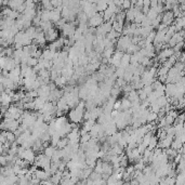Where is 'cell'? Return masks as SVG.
I'll return each instance as SVG.
<instances>
[{
    "label": "cell",
    "mask_w": 185,
    "mask_h": 185,
    "mask_svg": "<svg viewBox=\"0 0 185 185\" xmlns=\"http://www.w3.org/2000/svg\"><path fill=\"white\" fill-rule=\"evenodd\" d=\"M157 16H158V13L155 11L154 9H152V8H149L148 12L145 14V17L147 19L148 21H151V22H152V21H154Z\"/></svg>",
    "instance_id": "484cf974"
},
{
    "label": "cell",
    "mask_w": 185,
    "mask_h": 185,
    "mask_svg": "<svg viewBox=\"0 0 185 185\" xmlns=\"http://www.w3.org/2000/svg\"><path fill=\"white\" fill-rule=\"evenodd\" d=\"M15 185H17V184H15Z\"/></svg>",
    "instance_id": "c3c4849f"
},
{
    "label": "cell",
    "mask_w": 185,
    "mask_h": 185,
    "mask_svg": "<svg viewBox=\"0 0 185 185\" xmlns=\"http://www.w3.org/2000/svg\"><path fill=\"white\" fill-rule=\"evenodd\" d=\"M12 103V97L7 94L6 92H2L1 93V97H0V105L3 106H10V104Z\"/></svg>",
    "instance_id": "7c38bea8"
},
{
    "label": "cell",
    "mask_w": 185,
    "mask_h": 185,
    "mask_svg": "<svg viewBox=\"0 0 185 185\" xmlns=\"http://www.w3.org/2000/svg\"><path fill=\"white\" fill-rule=\"evenodd\" d=\"M120 104H121V102L120 101H115V103H114V109L115 111H118L120 108Z\"/></svg>",
    "instance_id": "b9f144b4"
},
{
    "label": "cell",
    "mask_w": 185,
    "mask_h": 185,
    "mask_svg": "<svg viewBox=\"0 0 185 185\" xmlns=\"http://www.w3.org/2000/svg\"><path fill=\"white\" fill-rule=\"evenodd\" d=\"M173 21H174V16H173L172 11H165L161 14V23L167 26V27L172 25V24H173Z\"/></svg>",
    "instance_id": "8992f818"
},
{
    "label": "cell",
    "mask_w": 185,
    "mask_h": 185,
    "mask_svg": "<svg viewBox=\"0 0 185 185\" xmlns=\"http://www.w3.org/2000/svg\"><path fill=\"white\" fill-rule=\"evenodd\" d=\"M158 137H156V135H153L151 139V141H149V143H148V146H147V149H149V151H153V149H155V148L157 147V145H158Z\"/></svg>",
    "instance_id": "44dd1931"
},
{
    "label": "cell",
    "mask_w": 185,
    "mask_h": 185,
    "mask_svg": "<svg viewBox=\"0 0 185 185\" xmlns=\"http://www.w3.org/2000/svg\"><path fill=\"white\" fill-rule=\"evenodd\" d=\"M149 4H151V0H143V7L149 8Z\"/></svg>",
    "instance_id": "ee69618b"
},
{
    "label": "cell",
    "mask_w": 185,
    "mask_h": 185,
    "mask_svg": "<svg viewBox=\"0 0 185 185\" xmlns=\"http://www.w3.org/2000/svg\"><path fill=\"white\" fill-rule=\"evenodd\" d=\"M53 83H54L55 85H56V87H64V85H65L66 83H67V78L64 77V76H62V75H61V76H59V77H57L56 79L54 80Z\"/></svg>",
    "instance_id": "ffe728a7"
},
{
    "label": "cell",
    "mask_w": 185,
    "mask_h": 185,
    "mask_svg": "<svg viewBox=\"0 0 185 185\" xmlns=\"http://www.w3.org/2000/svg\"><path fill=\"white\" fill-rule=\"evenodd\" d=\"M8 166V161L4 155H0V167H7Z\"/></svg>",
    "instance_id": "8d00e7d4"
},
{
    "label": "cell",
    "mask_w": 185,
    "mask_h": 185,
    "mask_svg": "<svg viewBox=\"0 0 185 185\" xmlns=\"http://www.w3.org/2000/svg\"><path fill=\"white\" fill-rule=\"evenodd\" d=\"M154 30V28L152 26H148V27H142V34H141V38L145 39L148 35L151 34L152 31Z\"/></svg>",
    "instance_id": "f1b7e54d"
},
{
    "label": "cell",
    "mask_w": 185,
    "mask_h": 185,
    "mask_svg": "<svg viewBox=\"0 0 185 185\" xmlns=\"http://www.w3.org/2000/svg\"><path fill=\"white\" fill-rule=\"evenodd\" d=\"M94 125H95V121H94V120H91V119L87 120V121H85V123L82 125V130H85L87 133H89Z\"/></svg>",
    "instance_id": "7402d4cb"
},
{
    "label": "cell",
    "mask_w": 185,
    "mask_h": 185,
    "mask_svg": "<svg viewBox=\"0 0 185 185\" xmlns=\"http://www.w3.org/2000/svg\"><path fill=\"white\" fill-rule=\"evenodd\" d=\"M55 151H56V147H54V146H52V145H49L43 149V155L51 159L52 155L54 154V152Z\"/></svg>",
    "instance_id": "d6986e66"
},
{
    "label": "cell",
    "mask_w": 185,
    "mask_h": 185,
    "mask_svg": "<svg viewBox=\"0 0 185 185\" xmlns=\"http://www.w3.org/2000/svg\"><path fill=\"white\" fill-rule=\"evenodd\" d=\"M130 55L131 54H128V53H123V57L120 59V65L119 67H123V68L126 69V67L130 64Z\"/></svg>",
    "instance_id": "5bb4252c"
},
{
    "label": "cell",
    "mask_w": 185,
    "mask_h": 185,
    "mask_svg": "<svg viewBox=\"0 0 185 185\" xmlns=\"http://www.w3.org/2000/svg\"><path fill=\"white\" fill-rule=\"evenodd\" d=\"M61 19H62V16H61L60 12H57L56 10L50 11V22H51L52 24H56Z\"/></svg>",
    "instance_id": "4fadbf2b"
},
{
    "label": "cell",
    "mask_w": 185,
    "mask_h": 185,
    "mask_svg": "<svg viewBox=\"0 0 185 185\" xmlns=\"http://www.w3.org/2000/svg\"><path fill=\"white\" fill-rule=\"evenodd\" d=\"M1 119H2V115H1V113H0V123H1Z\"/></svg>",
    "instance_id": "f6af8a7d"
},
{
    "label": "cell",
    "mask_w": 185,
    "mask_h": 185,
    "mask_svg": "<svg viewBox=\"0 0 185 185\" xmlns=\"http://www.w3.org/2000/svg\"><path fill=\"white\" fill-rule=\"evenodd\" d=\"M0 97H1V93H0Z\"/></svg>",
    "instance_id": "7dc6e473"
},
{
    "label": "cell",
    "mask_w": 185,
    "mask_h": 185,
    "mask_svg": "<svg viewBox=\"0 0 185 185\" xmlns=\"http://www.w3.org/2000/svg\"><path fill=\"white\" fill-rule=\"evenodd\" d=\"M65 169H66V162L60 161V163H59V171L63 172V171H65Z\"/></svg>",
    "instance_id": "ab89813d"
},
{
    "label": "cell",
    "mask_w": 185,
    "mask_h": 185,
    "mask_svg": "<svg viewBox=\"0 0 185 185\" xmlns=\"http://www.w3.org/2000/svg\"><path fill=\"white\" fill-rule=\"evenodd\" d=\"M183 146V142L181 141L180 139H178V137H174V140L172 141V143H171V146L170 148H172V149H174V151H179L180 148Z\"/></svg>",
    "instance_id": "ac0fdd59"
},
{
    "label": "cell",
    "mask_w": 185,
    "mask_h": 185,
    "mask_svg": "<svg viewBox=\"0 0 185 185\" xmlns=\"http://www.w3.org/2000/svg\"><path fill=\"white\" fill-rule=\"evenodd\" d=\"M131 1H129V0H125V1H123V4H121V10H125V11H127V10H129V9L131 8Z\"/></svg>",
    "instance_id": "e575fe53"
},
{
    "label": "cell",
    "mask_w": 185,
    "mask_h": 185,
    "mask_svg": "<svg viewBox=\"0 0 185 185\" xmlns=\"http://www.w3.org/2000/svg\"><path fill=\"white\" fill-rule=\"evenodd\" d=\"M103 23H104V21H103L102 13H97V14L93 15L92 17L88 19V24L91 28H97Z\"/></svg>",
    "instance_id": "277c9868"
},
{
    "label": "cell",
    "mask_w": 185,
    "mask_h": 185,
    "mask_svg": "<svg viewBox=\"0 0 185 185\" xmlns=\"http://www.w3.org/2000/svg\"><path fill=\"white\" fill-rule=\"evenodd\" d=\"M158 81L159 82H161V83H163V82H166V80H167V75H163V76H158Z\"/></svg>",
    "instance_id": "7bdbcfd3"
},
{
    "label": "cell",
    "mask_w": 185,
    "mask_h": 185,
    "mask_svg": "<svg viewBox=\"0 0 185 185\" xmlns=\"http://www.w3.org/2000/svg\"><path fill=\"white\" fill-rule=\"evenodd\" d=\"M38 63V60H36L35 57H29L28 60H27V62H26V65L28 66V67H30V68H33V67H35V66L37 65Z\"/></svg>",
    "instance_id": "1f68e13d"
},
{
    "label": "cell",
    "mask_w": 185,
    "mask_h": 185,
    "mask_svg": "<svg viewBox=\"0 0 185 185\" xmlns=\"http://www.w3.org/2000/svg\"><path fill=\"white\" fill-rule=\"evenodd\" d=\"M114 54V48H109V49H104L103 51V57L106 60H109Z\"/></svg>",
    "instance_id": "f546056e"
},
{
    "label": "cell",
    "mask_w": 185,
    "mask_h": 185,
    "mask_svg": "<svg viewBox=\"0 0 185 185\" xmlns=\"http://www.w3.org/2000/svg\"><path fill=\"white\" fill-rule=\"evenodd\" d=\"M23 3H24V1H22V0H12V1H9L8 2V8L16 11L17 9L20 8Z\"/></svg>",
    "instance_id": "2e32d148"
},
{
    "label": "cell",
    "mask_w": 185,
    "mask_h": 185,
    "mask_svg": "<svg viewBox=\"0 0 185 185\" xmlns=\"http://www.w3.org/2000/svg\"><path fill=\"white\" fill-rule=\"evenodd\" d=\"M67 144H68V140H67V137H61L60 139V141L57 142V144H56V149H64V148L67 146Z\"/></svg>",
    "instance_id": "cb8c5ba5"
},
{
    "label": "cell",
    "mask_w": 185,
    "mask_h": 185,
    "mask_svg": "<svg viewBox=\"0 0 185 185\" xmlns=\"http://www.w3.org/2000/svg\"><path fill=\"white\" fill-rule=\"evenodd\" d=\"M45 37H46V41H48L50 43L53 42V41H55L59 38V30L55 29L54 27H52V28H50L49 30H47L45 33Z\"/></svg>",
    "instance_id": "52a82bcc"
},
{
    "label": "cell",
    "mask_w": 185,
    "mask_h": 185,
    "mask_svg": "<svg viewBox=\"0 0 185 185\" xmlns=\"http://www.w3.org/2000/svg\"><path fill=\"white\" fill-rule=\"evenodd\" d=\"M131 45V37L128 36H120L117 40V51L120 52H126V50L128 49V47Z\"/></svg>",
    "instance_id": "7a4b0ae2"
},
{
    "label": "cell",
    "mask_w": 185,
    "mask_h": 185,
    "mask_svg": "<svg viewBox=\"0 0 185 185\" xmlns=\"http://www.w3.org/2000/svg\"><path fill=\"white\" fill-rule=\"evenodd\" d=\"M169 68L165 66H160L159 69H157V76H163V75H168Z\"/></svg>",
    "instance_id": "d6a6232c"
},
{
    "label": "cell",
    "mask_w": 185,
    "mask_h": 185,
    "mask_svg": "<svg viewBox=\"0 0 185 185\" xmlns=\"http://www.w3.org/2000/svg\"><path fill=\"white\" fill-rule=\"evenodd\" d=\"M62 97H63V90H60V89L56 88L55 90H53V91L50 92L49 97H48V102L56 103Z\"/></svg>",
    "instance_id": "ba28073f"
},
{
    "label": "cell",
    "mask_w": 185,
    "mask_h": 185,
    "mask_svg": "<svg viewBox=\"0 0 185 185\" xmlns=\"http://www.w3.org/2000/svg\"><path fill=\"white\" fill-rule=\"evenodd\" d=\"M173 139H174V137H170V135H167V137H166V139L161 140L160 142H158V145H157V147L161 148L162 151H163V149H167V148H170L171 143H172Z\"/></svg>",
    "instance_id": "9c48e42d"
},
{
    "label": "cell",
    "mask_w": 185,
    "mask_h": 185,
    "mask_svg": "<svg viewBox=\"0 0 185 185\" xmlns=\"http://www.w3.org/2000/svg\"><path fill=\"white\" fill-rule=\"evenodd\" d=\"M35 158H36V153H35L31 148H29V149H25V151L23 152L22 156H21V159H23L24 161L28 162L29 165H30V163H34Z\"/></svg>",
    "instance_id": "5b68a950"
},
{
    "label": "cell",
    "mask_w": 185,
    "mask_h": 185,
    "mask_svg": "<svg viewBox=\"0 0 185 185\" xmlns=\"http://www.w3.org/2000/svg\"><path fill=\"white\" fill-rule=\"evenodd\" d=\"M167 115H169V116H171L173 119H177V117L179 116V111H177V109H171L170 111H169L168 114Z\"/></svg>",
    "instance_id": "f35d334b"
},
{
    "label": "cell",
    "mask_w": 185,
    "mask_h": 185,
    "mask_svg": "<svg viewBox=\"0 0 185 185\" xmlns=\"http://www.w3.org/2000/svg\"><path fill=\"white\" fill-rule=\"evenodd\" d=\"M90 140H91V137H90V134H89V133H85V134H83V135H81V137H80L79 142H80V144H82V143L89 142Z\"/></svg>",
    "instance_id": "836d02e7"
},
{
    "label": "cell",
    "mask_w": 185,
    "mask_h": 185,
    "mask_svg": "<svg viewBox=\"0 0 185 185\" xmlns=\"http://www.w3.org/2000/svg\"><path fill=\"white\" fill-rule=\"evenodd\" d=\"M6 139H7V142L9 143H13L15 142V140H16V137H15L14 133L13 132H9V131H6Z\"/></svg>",
    "instance_id": "4dcf8cb0"
},
{
    "label": "cell",
    "mask_w": 185,
    "mask_h": 185,
    "mask_svg": "<svg viewBox=\"0 0 185 185\" xmlns=\"http://www.w3.org/2000/svg\"><path fill=\"white\" fill-rule=\"evenodd\" d=\"M144 19H145V14H143L142 12L139 11L135 14V16H134V21H133V23L134 24H137V25H141V23H142L143 21H144Z\"/></svg>",
    "instance_id": "d4e9b609"
},
{
    "label": "cell",
    "mask_w": 185,
    "mask_h": 185,
    "mask_svg": "<svg viewBox=\"0 0 185 185\" xmlns=\"http://www.w3.org/2000/svg\"><path fill=\"white\" fill-rule=\"evenodd\" d=\"M76 24H77V21H74L71 23H67L66 22L64 24L62 28V34L64 36V38H71L74 36V33L76 30Z\"/></svg>",
    "instance_id": "3957f363"
},
{
    "label": "cell",
    "mask_w": 185,
    "mask_h": 185,
    "mask_svg": "<svg viewBox=\"0 0 185 185\" xmlns=\"http://www.w3.org/2000/svg\"><path fill=\"white\" fill-rule=\"evenodd\" d=\"M20 127V121L14 119H10V118H3V121L0 123V132L2 131H9L14 132Z\"/></svg>",
    "instance_id": "6da1fadb"
},
{
    "label": "cell",
    "mask_w": 185,
    "mask_h": 185,
    "mask_svg": "<svg viewBox=\"0 0 185 185\" xmlns=\"http://www.w3.org/2000/svg\"><path fill=\"white\" fill-rule=\"evenodd\" d=\"M53 26H52V23L49 21V22H41L39 25V28L43 31V33H46L47 30H49L50 28H52Z\"/></svg>",
    "instance_id": "83f0119b"
},
{
    "label": "cell",
    "mask_w": 185,
    "mask_h": 185,
    "mask_svg": "<svg viewBox=\"0 0 185 185\" xmlns=\"http://www.w3.org/2000/svg\"><path fill=\"white\" fill-rule=\"evenodd\" d=\"M165 120H166V125L167 126H172L173 125V123H174V119L171 116H169V115H166Z\"/></svg>",
    "instance_id": "d590c367"
},
{
    "label": "cell",
    "mask_w": 185,
    "mask_h": 185,
    "mask_svg": "<svg viewBox=\"0 0 185 185\" xmlns=\"http://www.w3.org/2000/svg\"><path fill=\"white\" fill-rule=\"evenodd\" d=\"M157 6H158V0H152V1H151V4H149V8L155 9Z\"/></svg>",
    "instance_id": "60d3db41"
},
{
    "label": "cell",
    "mask_w": 185,
    "mask_h": 185,
    "mask_svg": "<svg viewBox=\"0 0 185 185\" xmlns=\"http://www.w3.org/2000/svg\"><path fill=\"white\" fill-rule=\"evenodd\" d=\"M95 4V10L97 13H103L107 9V2L106 1H99V2H94Z\"/></svg>",
    "instance_id": "e0dca14e"
},
{
    "label": "cell",
    "mask_w": 185,
    "mask_h": 185,
    "mask_svg": "<svg viewBox=\"0 0 185 185\" xmlns=\"http://www.w3.org/2000/svg\"><path fill=\"white\" fill-rule=\"evenodd\" d=\"M48 102L47 100H45V99H42V97H36L34 100V104H35V111H39L41 108L43 107V105H45V103Z\"/></svg>",
    "instance_id": "9a60e30c"
},
{
    "label": "cell",
    "mask_w": 185,
    "mask_h": 185,
    "mask_svg": "<svg viewBox=\"0 0 185 185\" xmlns=\"http://www.w3.org/2000/svg\"><path fill=\"white\" fill-rule=\"evenodd\" d=\"M50 88H49L48 85H41L39 89L37 90V93H38V97H42L45 100L48 101V97H49V94H50Z\"/></svg>",
    "instance_id": "30bf717a"
},
{
    "label": "cell",
    "mask_w": 185,
    "mask_h": 185,
    "mask_svg": "<svg viewBox=\"0 0 185 185\" xmlns=\"http://www.w3.org/2000/svg\"><path fill=\"white\" fill-rule=\"evenodd\" d=\"M1 170H2V167H0V174H1Z\"/></svg>",
    "instance_id": "bcb514c9"
},
{
    "label": "cell",
    "mask_w": 185,
    "mask_h": 185,
    "mask_svg": "<svg viewBox=\"0 0 185 185\" xmlns=\"http://www.w3.org/2000/svg\"><path fill=\"white\" fill-rule=\"evenodd\" d=\"M33 177L37 178V179L40 180V181H48L51 175H50L49 173H47L46 171L42 170V169H37V170L35 171V173Z\"/></svg>",
    "instance_id": "8fae6325"
},
{
    "label": "cell",
    "mask_w": 185,
    "mask_h": 185,
    "mask_svg": "<svg viewBox=\"0 0 185 185\" xmlns=\"http://www.w3.org/2000/svg\"><path fill=\"white\" fill-rule=\"evenodd\" d=\"M109 93H111V97H113V99H115V100H116V99H117V97H118V95H119V94L121 93V89H120L119 87H118V85H115L114 87H113V88L111 89V92H109Z\"/></svg>",
    "instance_id": "4316f807"
},
{
    "label": "cell",
    "mask_w": 185,
    "mask_h": 185,
    "mask_svg": "<svg viewBox=\"0 0 185 185\" xmlns=\"http://www.w3.org/2000/svg\"><path fill=\"white\" fill-rule=\"evenodd\" d=\"M142 90L145 92V94L147 95V97L152 93V92H153V88H152V85H146V87H143Z\"/></svg>",
    "instance_id": "74e56055"
},
{
    "label": "cell",
    "mask_w": 185,
    "mask_h": 185,
    "mask_svg": "<svg viewBox=\"0 0 185 185\" xmlns=\"http://www.w3.org/2000/svg\"><path fill=\"white\" fill-rule=\"evenodd\" d=\"M157 119H158V115L149 111V113H148L147 116H146V123H156L157 121Z\"/></svg>",
    "instance_id": "603a6c76"
}]
</instances>
